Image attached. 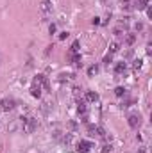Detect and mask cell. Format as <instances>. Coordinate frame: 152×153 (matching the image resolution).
I'll use <instances>...</instances> for the list:
<instances>
[{
  "mask_svg": "<svg viewBox=\"0 0 152 153\" xmlns=\"http://www.w3.org/2000/svg\"><path fill=\"white\" fill-rule=\"evenodd\" d=\"M23 119V132L25 134H32V132L38 128V119H34V118H22Z\"/></svg>",
  "mask_w": 152,
  "mask_h": 153,
  "instance_id": "6da1fadb",
  "label": "cell"
},
{
  "mask_svg": "<svg viewBox=\"0 0 152 153\" xmlns=\"http://www.w3.org/2000/svg\"><path fill=\"white\" fill-rule=\"evenodd\" d=\"M14 107H16V101L13 98H4L2 101H0V110H4V112L13 110Z\"/></svg>",
  "mask_w": 152,
  "mask_h": 153,
  "instance_id": "7a4b0ae2",
  "label": "cell"
},
{
  "mask_svg": "<svg viewBox=\"0 0 152 153\" xmlns=\"http://www.w3.org/2000/svg\"><path fill=\"white\" fill-rule=\"evenodd\" d=\"M91 146H93V144H91L89 141H84V139H83V141L77 142V148H75V150H77V153H89Z\"/></svg>",
  "mask_w": 152,
  "mask_h": 153,
  "instance_id": "3957f363",
  "label": "cell"
},
{
  "mask_svg": "<svg viewBox=\"0 0 152 153\" xmlns=\"http://www.w3.org/2000/svg\"><path fill=\"white\" fill-rule=\"evenodd\" d=\"M127 123H129L131 128H140L141 126V118H140V114H131L127 118Z\"/></svg>",
  "mask_w": 152,
  "mask_h": 153,
  "instance_id": "277c9868",
  "label": "cell"
},
{
  "mask_svg": "<svg viewBox=\"0 0 152 153\" xmlns=\"http://www.w3.org/2000/svg\"><path fill=\"white\" fill-rule=\"evenodd\" d=\"M39 11H41L43 14H48L50 11H52V2H50V0H43L41 5H39Z\"/></svg>",
  "mask_w": 152,
  "mask_h": 153,
  "instance_id": "5b68a950",
  "label": "cell"
},
{
  "mask_svg": "<svg viewBox=\"0 0 152 153\" xmlns=\"http://www.w3.org/2000/svg\"><path fill=\"white\" fill-rule=\"evenodd\" d=\"M125 69H127V63H125V61H120V63L115 64V73H116V75L125 73Z\"/></svg>",
  "mask_w": 152,
  "mask_h": 153,
  "instance_id": "8992f818",
  "label": "cell"
},
{
  "mask_svg": "<svg viewBox=\"0 0 152 153\" xmlns=\"http://www.w3.org/2000/svg\"><path fill=\"white\" fill-rule=\"evenodd\" d=\"M84 101H98V95L95 93V91H86V95H84Z\"/></svg>",
  "mask_w": 152,
  "mask_h": 153,
  "instance_id": "52a82bcc",
  "label": "cell"
},
{
  "mask_svg": "<svg viewBox=\"0 0 152 153\" xmlns=\"http://www.w3.org/2000/svg\"><path fill=\"white\" fill-rule=\"evenodd\" d=\"M72 63L77 66V68H80L83 66V55H80L79 52H75V54H72Z\"/></svg>",
  "mask_w": 152,
  "mask_h": 153,
  "instance_id": "ba28073f",
  "label": "cell"
},
{
  "mask_svg": "<svg viewBox=\"0 0 152 153\" xmlns=\"http://www.w3.org/2000/svg\"><path fill=\"white\" fill-rule=\"evenodd\" d=\"M30 95H32L34 98H39V96H41V86L32 84V87H30Z\"/></svg>",
  "mask_w": 152,
  "mask_h": 153,
  "instance_id": "9c48e42d",
  "label": "cell"
},
{
  "mask_svg": "<svg viewBox=\"0 0 152 153\" xmlns=\"http://www.w3.org/2000/svg\"><path fill=\"white\" fill-rule=\"evenodd\" d=\"M77 112H79V114H86V101L84 100L77 101Z\"/></svg>",
  "mask_w": 152,
  "mask_h": 153,
  "instance_id": "30bf717a",
  "label": "cell"
},
{
  "mask_svg": "<svg viewBox=\"0 0 152 153\" xmlns=\"http://www.w3.org/2000/svg\"><path fill=\"white\" fill-rule=\"evenodd\" d=\"M116 52H120V43L113 41V43L109 45V54H116Z\"/></svg>",
  "mask_w": 152,
  "mask_h": 153,
  "instance_id": "8fae6325",
  "label": "cell"
},
{
  "mask_svg": "<svg viewBox=\"0 0 152 153\" xmlns=\"http://www.w3.org/2000/svg\"><path fill=\"white\" fill-rule=\"evenodd\" d=\"M97 73H98V66L97 64H93V66L88 68V77H95Z\"/></svg>",
  "mask_w": 152,
  "mask_h": 153,
  "instance_id": "7c38bea8",
  "label": "cell"
},
{
  "mask_svg": "<svg viewBox=\"0 0 152 153\" xmlns=\"http://www.w3.org/2000/svg\"><path fill=\"white\" fill-rule=\"evenodd\" d=\"M136 41V34H125V43L127 45H134Z\"/></svg>",
  "mask_w": 152,
  "mask_h": 153,
  "instance_id": "4fadbf2b",
  "label": "cell"
},
{
  "mask_svg": "<svg viewBox=\"0 0 152 153\" xmlns=\"http://www.w3.org/2000/svg\"><path fill=\"white\" fill-rule=\"evenodd\" d=\"M125 91H127V89H125L124 86H118V87L115 89V95H116V96H125Z\"/></svg>",
  "mask_w": 152,
  "mask_h": 153,
  "instance_id": "5bb4252c",
  "label": "cell"
},
{
  "mask_svg": "<svg viewBox=\"0 0 152 153\" xmlns=\"http://www.w3.org/2000/svg\"><path fill=\"white\" fill-rule=\"evenodd\" d=\"M102 63H104L106 66H109L111 63H113V54H107V55L104 57V61H102Z\"/></svg>",
  "mask_w": 152,
  "mask_h": 153,
  "instance_id": "9a60e30c",
  "label": "cell"
},
{
  "mask_svg": "<svg viewBox=\"0 0 152 153\" xmlns=\"http://www.w3.org/2000/svg\"><path fill=\"white\" fill-rule=\"evenodd\" d=\"M79 41H74V45H72V48H70V52H72V54H75V52H79Z\"/></svg>",
  "mask_w": 152,
  "mask_h": 153,
  "instance_id": "2e32d148",
  "label": "cell"
},
{
  "mask_svg": "<svg viewBox=\"0 0 152 153\" xmlns=\"http://www.w3.org/2000/svg\"><path fill=\"white\" fill-rule=\"evenodd\" d=\"M68 36H70L68 30H63V32H59V39H61V41H63V39H66Z\"/></svg>",
  "mask_w": 152,
  "mask_h": 153,
  "instance_id": "e0dca14e",
  "label": "cell"
},
{
  "mask_svg": "<svg viewBox=\"0 0 152 153\" xmlns=\"http://www.w3.org/2000/svg\"><path fill=\"white\" fill-rule=\"evenodd\" d=\"M56 30H57L56 23H50V25H48V32H50V34H56Z\"/></svg>",
  "mask_w": 152,
  "mask_h": 153,
  "instance_id": "ac0fdd59",
  "label": "cell"
},
{
  "mask_svg": "<svg viewBox=\"0 0 152 153\" xmlns=\"http://www.w3.org/2000/svg\"><path fill=\"white\" fill-rule=\"evenodd\" d=\"M111 150H113V146H111V144H104L102 146V153H109Z\"/></svg>",
  "mask_w": 152,
  "mask_h": 153,
  "instance_id": "d6986e66",
  "label": "cell"
},
{
  "mask_svg": "<svg viewBox=\"0 0 152 153\" xmlns=\"http://www.w3.org/2000/svg\"><path fill=\"white\" fill-rule=\"evenodd\" d=\"M141 63H143V61H141V59H134V63H133V66L138 69V68H141Z\"/></svg>",
  "mask_w": 152,
  "mask_h": 153,
  "instance_id": "ffe728a7",
  "label": "cell"
},
{
  "mask_svg": "<svg viewBox=\"0 0 152 153\" xmlns=\"http://www.w3.org/2000/svg\"><path fill=\"white\" fill-rule=\"evenodd\" d=\"M134 30H143V23H141V22H136V23H134Z\"/></svg>",
  "mask_w": 152,
  "mask_h": 153,
  "instance_id": "44dd1931",
  "label": "cell"
},
{
  "mask_svg": "<svg viewBox=\"0 0 152 153\" xmlns=\"http://www.w3.org/2000/svg\"><path fill=\"white\" fill-rule=\"evenodd\" d=\"M91 22H93V25H98V23H100V18H93Z\"/></svg>",
  "mask_w": 152,
  "mask_h": 153,
  "instance_id": "7402d4cb",
  "label": "cell"
}]
</instances>
